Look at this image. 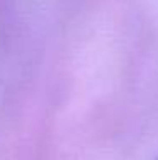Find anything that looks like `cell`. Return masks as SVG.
<instances>
[{
	"label": "cell",
	"mask_w": 158,
	"mask_h": 160,
	"mask_svg": "<svg viewBox=\"0 0 158 160\" xmlns=\"http://www.w3.org/2000/svg\"><path fill=\"white\" fill-rule=\"evenodd\" d=\"M156 160H158V158H156Z\"/></svg>",
	"instance_id": "6da1fadb"
}]
</instances>
